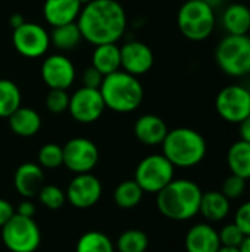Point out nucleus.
<instances>
[{
  "label": "nucleus",
  "instance_id": "f257e3e1",
  "mask_svg": "<svg viewBox=\"0 0 250 252\" xmlns=\"http://www.w3.org/2000/svg\"><path fill=\"white\" fill-rule=\"evenodd\" d=\"M77 24L83 38L94 46L118 43L127 30V13L116 0H91L83 6Z\"/></svg>",
  "mask_w": 250,
  "mask_h": 252
},
{
  "label": "nucleus",
  "instance_id": "f03ea898",
  "mask_svg": "<svg viewBox=\"0 0 250 252\" xmlns=\"http://www.w3.org/2000/svg\"><path fill=\"white\" fill-rule=\"evenodd\" d=\"M200 188L192 180H172L156 193V205L161 214L175 221H186L199 214Z\"/></svg>",
  "mask_w": 250,
  "mask_h": 252
},
{
  "label": "nucleus",
  "instance_id": "7ed1b4c3",
  "mask_svg": "<svg viewBox=\"0 0 250 252\" xmlns=\"http://www.w3.org/2000/svg\"><path fill=\"white\" fill-rule=\"evenodd\" d=\"M99 90L105 106L119 114L136 111L144 97V89L139 78L122 69L105 75Z\"/></svg>",
  "mask_w": 250,
  "mask_h": 252
},
{
  "label": "nucleus",
  "instance_id": "20e7f679",
  "mask_svg": "<svg viewBox=\"0 0 250 252\" xmlns=\"http://www.w3.org/2000/svg\"><path fill=\"white\" fill-rule=\"evenodd\" d=\"M206 151L205 137L189 127L168 130L162 142V154L174 167L180 168H190L200 164Z\"/></svg>",
  "mask_w": 250,
  "mask_h": 252
},
{
  "label": "nucleus",
  "instance_id": "39448f33",
  "mask_svg": "<svg viewBox=\"0 0 250 252\" xmlns=\"http://www.w3.org/2000/svg\"><path fill=\"white\" fill-rule=\"evenodd\" d=\"M177 24L186 38L203 41L215 28V10L205 0L184 1L178 10Z\"/></svg>",
  "mask_w": 250,
  "mask_h": 252
},
{
  "label": "nucleus",
  "instance_id": "423d86ee",
  "mask_svg": "<svg viewBox=\"0 0 250 252\" xmlns=\"http://www.w3.org/2000/svg\"><path fill=\"white\" fill-rule=\"evenodd\" d=\"M218 66L231 77H245L250 74V37L225 35L215 49Z\"/></svg>",
  "mask_w": 250,
  "mask_h": 252
},
{
  "label": "nucleus",
  "instance_id": "0eeeda50",
  "mask_svg": "<svg viewBox=\"0 0 250 252\" xmlns=\"http://www.w3.org/2000/svg\"><path fill=\"white\" fill-rule=\"evenodd\" d=\"M1 239L10 252H34L40 247L41 232L34 219L15 213L1 227Z\"/></svg>",
  "mask_w": 250,
  "mask_h": 252
},
{
  "label": "nucleus",
  "instance_id": "6e6552de",
  "mask_svg": "<svg viewBox=\"0 0 250 252\" xmlns=\"http://www.w3.org/2000/svg\"><path fill=\"white\" fill-rule=\"evenodd\" d=\"M175 167L165 158L164 154H153L143 158L134 174V180L143 192L158 193L174 180Z\"/></svg>",
  "mask_w": 250,
  "mask_h": 252
},
{
  "label": "nucleus",
  "instance_id": "1a4fd4ad",
  "mask_svg": "<svg viewBox=\"0 0 250 252\" xmlns=\"http://www.w3.org/2000/svg\"><path fill=\"white\" fill-rule=\"evenodd\" d=\"M215 109L227 123L240 124L250 115V92L237 84L224 87L215 99Z\"/></svg>",
  "mask_w": 250,
  "mask_h": 252
},
{
  "label": "nucleus",
  "instance_id": "9d476101",
  "mask_svg": "<svg viewBox=\"0 0 250 252\" xmlns=\"http://www.w3.org/2000/svg\"><path fill=\"white\" fill-rule=\"evenodd\" d=\"M12 43L19 55L35 59L47 53L50 47V34L44 27L25 21L21 27L13 30Z\"/></svg>",
  "mask_w": 250,
  "mask_h": 252
},
{
  "label": "nucleus",
  "instance_id": "9b49d317",
  "mask_svg": "<svg viewBox=\"0 0 250 252\" xmlns=\"http://www.w3.org/2000/svg\"><path fill=\"white\" fill-rule=\"evenodd\" d=\"M63 151V165L75 173H90L99 162L97 146L85 137H74L62 146Z\"/></svg>",
  "mask_w": 250,
  "mask_h": 252
},
{
  "label": "nucleus",
  "instance_id": "f8f14e48",
  "mask_svg": "<svg viewBox=\"0 0 250 252\" xmlns=\"http://www.w3.org/2000/svg\"><path fill=\"white\" fill-rule=\"evenodd\" d=\"M105 109L106 106L99 89L81 87L75 90L69 97L68 111L71 117L81 124H90L97 121Z\"/></svg>",
  "mask_w": 250,
  "mask_h": 252
},
{
  "label": "nucleus",
  "instance_id": "ddd939ff",
  "mask_svg": "<svg viewBox=\"0 0 250 252\" xmlns=\"http://www.w3.org/2000/svg\"><path fill=\"white\" fill-rule=\"evenodd\" d=\"M102 192L103 188L100 180L91 173H83V174H77L69 182L65 195H66V201L72 207L78 210H85L99 202Z\"/></svg>",
  "mask_w": 250,
  "mask_h": 252
},
{
  "label": "nucleus",
  "instance_id": "4468645a",
  "mask_svg": "<svg viewBox=\"0 0 250 252\" xmlns=\"http://www.w3.org/2000/svg\"><path fill=\"white\" fill-rule=\"evenodd\" d=\"M75 77V65L62 53L50 55L41 63V78L49 89L68 90L74 84Z\"/></svg>",
  "mask_w": 250,
  "mask_h": 252
},
{
  "label": "nucleus",
  "instance_id": "2eb2a0df",
  "mask_svg": "<svg viewBox=\"0 0 250 252\" xmlns=\"http://www.w3.org/2000/svg\"><path fill=\"white\" fill-rule=\"evenodd\" d=\"M155 56L152 49L139 40H131L121 46V69L139 77L149 72L153 66Z\"/></svg>",
  "mask_w": 250,
  "mask_h": 252
},
{
  "label": "nucleus",
  "instance_id": "dca6fc26",
  "mask_svg": "<svg viewBox=\"0 0 250 252\" xmlns=\"http://www.w3.org/2000/svg\"><path fill=\"white\" fill-rule=\"evenodd\" d=\"M83 4L80 0H44L43 16L49 25L60 27L77 22Z\"/></svg>",
  "mask_w": 250,
  "mask_h": 252
},
{
  "label": "nucleus",
  "instance_id": "f3484780",
  "mask_svg": "<svg viewBox=\"0 0 250 252\" xmlns=\"http://www.w3.org/2000/svg\"><path fill=\"white\" fill-rule=\"evenodd\" d=\"M13 185L18 193L25 199L37 196L44 186V174L41 167L34 162H25L19 165L13 176Z\"/></svg>",
  "mask_w": 250,
  "mask_h": 252
},
{
  "label": "nucleus",
  "instance_id": "a211bd4d",
  "mask_svg": "<svg viewBox=\"0 0 250 252\" xmlns=\"http://www.w3.org/2000/svg\"><path fill=\"white\" fill-rule=\"evenodd\" d=\"M184 245L187 252H217L221 242L218 232L212 226L199 223L187 232Z\"/></svg>",
  "mask_w": 250,
  "mask_h": 252
},
{
  "label": "nucleus",
  "instance_id": "6ab92c4d",
  "mask_svg": "<svg viewBox=\"0 0 250 252\" xmlns=\"http://www.w3.org/2000/svg\"><path fill=\"white\" fill-rule=\"evenodd\" d=\"M167 133H168V127L165 121L155 114L141 115L134 124V134L137 140L147 146L162 145Z\"/></svg>",
  "mask_w": 250,
  "mask_h": 252
},
{
  "label": "nucleus",
  "instance_id": "aec40b11",
  "mask_svg": "<svg viewBox=\"0 0 250 252\" xmlns=\"http://www.w3.org/2000/svg\"><path fill=\"white\" fill-rule=\"evenodd\" d=\"M10 130L21 137H31L41 128V117L37 111L27 106H19L9 118Z\"/></svg>",
  "mask_w": 250,
  "mask_h": 252
},
{
  "label": "nucleus",
  "instance_id": "412c9836",
  "mask_svg": "<svg viewBox=\"0 0 250 252\" xmlns=\"http://www.w3.org/2000/svg\"><path fill=\"white\" fill-rule=\"evenodd\" d=\"M91 65L103 75H109L121 69V47L116 43L99 44L91 55Z\"/></svg>",
  "mask_w": 250,
  "mask_h": 252
},
{
  "label": "nucleus",
  "instance_id": "4be33fe9",
  "mask_svg": "<svg viewBox=\"0 0 250 252\" xmlns=\"http://www.w3.org/2000/svg\"><path fill=\"white\" fill-rule=\"evenodd\" d=\"M199 213L209 221H221L230 213V199L218 190L202 193Z\"/></svg>",
  "mask_w": 250,
  "mask_h": 252
},
{
  "label": "nucleus",
  "instance_id": "5701e85b",
  "mask_svg": "<svg viewBox=\"0 0 250 252\" xmlns=\"http://www.w3.org/2000/svg\"><path fill=\"white\" fill-rule=\"evenodd\" d=\"M222 24L228 34H248L250 31V9L243 3L230 4L222 13Z\"/></svg>",
  "mask_w": 250,
  "mask_h": 252
},
{
  "label": "nucleus",
  "instance_id": "b1692460",
  "mask_svg": "<svg viewBox=\"0 0 250 252\" xmlns=\"http://www.w3.org/2000/svg\"><path fill=\"white\" fill-rule=\"evenodd\" d=\"M227 164L231 174H236L245 180L250 179V143L245 140L234 142L227 152Z\"/></svg>",
  "mask_w": 250,
  "mask_h": 252
},
{
  "label": "nucleus",
  "instance_id": "393cba45",
  "mask_svg": "<svg viewBox=\"0 0 250 252\" xmlns=\"http://www.w3.org/2000/svg\"><path fill=\"white\" fill-rule=\"evenodd\" d=\"M83 40L81 30L77 22L55 27L50 32V44H53L60 52L74 50Z\"/></svg>",
  "mask_w": 250,
  "mask_h": 252
},
{
  "label": "nucleus",
  "instance_id": "a878e982",
  "mask_svg": "<svg viewBox=\"0 0 250 252\" xmlns=\"http://www.w3.org/2000/svg\"><path fill=\"white\" fill-rule=\"evenodd\" d=\"M22 102L21 90L12 80L0 78V118H9Z\"/></svg>",
  "mask_w": 250,
  "mask_h": 252
},
{
  "label": "nucleus",
  "instance_id": "bb28decb",
  "mask_svg": "<svg viewBox=\"0 0 250 252\" xmlns=\"http://www.w3.org/2000/svg\"><path fill=\"white\" fill-rule=\"evenodd\" d=\"M143 193V189L137 185L136 180H125L116 186L113 192V201L116 207L122 210H131L141 202Z\"/></svg>",
  "mask_w": 250,
  "mask_h": 252
},
{
  "label": "nucleus",
  "instance_id": "cd10ccee",
  "mask_svg": "<svg viewBox=\"0 0 250 252\" xmlns=\"http://www.w3.org/2000/svg\"><path fill=\"white\" fill-rule=\"evenodd\" d=\"M75 252H115V247L105 233L90 230L78 239Z\"/></svg>",
  "mask_w": 250,
  "mask_h": 252
},
{
  "label": "nucleus",
  "instance_id": "c85d7f7f",
  "mask_svg": "<svg viewBox=\"0 0 250 252\" xmlns=\"http://www.w3.org/2000/svg\"><path fill=\"white\" fill-rule=\"evenodd\" d=\"M149 247L147 235L139 229H130L119 235L116 250L119 252H146Z\"/></svg>",
  "mask_w": 250,
  "mask_h": 252
},
{
  "label": "nucleus",
  "instance_id": "c756f323",
  "mask_svg": "<svg viewBox=\"0 0 250 252\" xmlns=\"http://www.w3.org/2000/svg\"><path fill=\"white\" fill-rule=\"evenodd\" d=\"M38 162H40V167L49 168V170L63 165L62 146L56 143H46L44 146H41V149L38 151Z\"/></svg>",
  "mask_w": 250,
  "mask_h": 252
},
{
  "label": "nucleus",
  "instance_id": "7c9ffc66",
  "mask_svg": "<svg viewBox=\"0 0 250 252\" xmlns=\"http://www.w3.org/2000/svg\"><path fill=\"white\" fill-rule=\"evenodd\" d=\"M37 196H38L40 202L49 210H59L63 207V204L66 201L65 192L55 185H44Z\"/></svg>",
  "mask_w": 250,
  "mask_h": 252
},
{
  "label": "nucleus",
  "instance_id": "2f4dec72",
  "mask_svg": "<svg viewBox=\"0 0 250 252\" xmlns=\"http://www.w3.org/2000/svg\"><path fill=\"white\" fill-rule=\"evenodd\" d=\"M69 94L68 90L62 89H50L46 96V108L52 114H62L69 108Z\"/></svg>",
  "mask_w": 250,
  "mask_h": 252
},
{
  "label": "nucleus",
  "instance_id": "473e14b6",
  "mask_svg": "<svg viewBox=\"0 0 250 252\" xmlns=\"http://www.w3.org/2000/svg\"><path fill=\"white\" fill-rule=\"evenodd\" d=\"M218 235H220V242L222 247H233V248H240V245L243 244L246 238L236 223H230L224 226L218 232Z\"/></svg>",
  "mask_w": 250,
  "mask_h": 252
},
{
  "label": "nucleus",
  "instance_id": "72a5a7b5",
  "mask_svg": "<svg viewBox=\"0 0 250 252\" xmlns=\"http://www.w3.org/2000/svg\"><path fill=\"white\" fill-rule=\"evenodd\" d=\"M245 190H246V180L236 174H231L224 180L221 192L231 201L240 198L245 193Z\"/></svg>",
  "mask_w": 250,
  "mask_h": 252
},
{
  "label": "nucleus",
  "instance_id": "f704fd0d",
  "mask_svg": "<svg viewBox=\"0 0 250 252\" xmlns=\"http://www.w3.org/2000/svg\"><path fill=\"white\" fill-rule=\"evenodd\" d=\"M105 75L96 69L93 65L87 66L83 72L81 81H83V87H88V89H100L102 83H103Z\"/></svg>",
  "mask_w": 250,
  "mask_h": 252
},
{
  "label": "nucleus",
  "instance_id": "c9c22d12",
  "mask_svg": "<svg viewBox=\"0 0 250 252\" xmlns=\"http://www.w3.org/2000/svg\"><path fill=\"white\" fill-rule=\"evenodd\" d=\"M234 223L243 232L245 236H250V201L245 202L236 213Z\"/></svg>",
  "mask_w": 250,
  "mask_h": 252
},
{
  "label": "nucleus",
  "instance_id": "e433bc0d",
  "mask_svg": "<svg viewBox=\"0 0 250 252\" xmlns=\"http://www.w3.org/2000/svg\"><path fill=\"white\" fill-rule=\"evenodd\" d=\"M15 214L13 207L9 201L0 198V229L10 220V217Z\"/></svg>",
  "mask_w": 250,
  "mask_h": 252
},
{
  "label": "nucleus",
  "instance_id": "4c0bfd02",
  "mask_svg": "<svg viewBox=\"0 0 250 252\" xmlns=\"http://www.w3.org/2000/svg\"><path fill=\"white\" fill-rule=\"evenodd\" d=\"M16 214L24 216V217H31V219H34V216H35V207H34V204H32L31 201L25 199V201H22V202L18 205Z\"/></svg>",
  "mask_w": 250,
  "mask_h": 252
},
{
  "label": "nucleus",
  "instance_id": "58836bf2",
  "mask_svg": "<svg viewBox=\"0 0 250 252\" xmlns=\"http://www.w3.org/2000/svg\"><path fill=\"white\" fill-rule=\"evenodd\" d=\"M239 133H240V139H242V140L250 143V115L246 120H243V121L240 123Z\"/></svg>",
  "mask_w": 250,
  "mask_h": 252
},
{
  "label": "nucleus",
  "instance_id": "ea45409f",
  "mask_svg": "<svg viewBox=\"0 0 250 252\" xmlns=\"http://www.w3.org/2000/svg\"><path fill=\"white\" fill-rule=\"evenodd\" d=\"M24 22H25V18H24V15H22V13H13V15H10V16H9V25L12 27V30H15V28H18V27H21Z\"/></svg>",
  "mask_w": 250,
  "mask_h": 252
},
{
  "label": "nucleus",
  "instance_id": "a19ab883",
  "mask_svg": "<svg viewBox=\"0 0 250 252\" xmlns=\"http://www.w3.org/2000/svg\"><path fill=\"white\" fill-rule=\"evenodd\" d=\"M240 252H250V236H246L243 244L240 245Z\"/></svg>",
  "mask_w": 250,
  "mask_h": 252
},
{
  "label": "nucleus",
  "instance_id": "79ce46f5",
  "mask_svg": "<svg viewBox=\"0 0 250 252\" xmlns=\"http://www.w3.org/2000/svg\"><path fill=\"white\" fill-rule=\"evenodd\" d=\"M217 252H240V248H233V247H220Z\"/></svg>",
  "mask_w": 250,
  "mask_h": 252
},
{
  "label": "nucleus",
  "instance_id": "37998d69",
  "mask_svg": "<svg viewBox=\"0 0 250 252\" xmlns=\"http://www.w3.org/2000/svg\"><path fill=\"white\" fill-rule=\"evenodd\" d=\"M80 1H81V4H83V6H85V4H87V3H90L91 0H80Z\"/></svg>",
  "mask_w": 250,
  "mask_h": 252
},
{
  "label": "nucleus",
  "instance_id": "c03bdc74",
  "mask_svg": "<svg viewBox=\"0 0 250 252\" xmlns=\"http://www.w3.org/2000/svg\"><path fill=\"white\" fill-rule=\"evenodd\" d=\"M186 1H189V0H186Z\"/></svg>",
  "mask_w": 250,
  "mask_h": 252
}]
</instances>
